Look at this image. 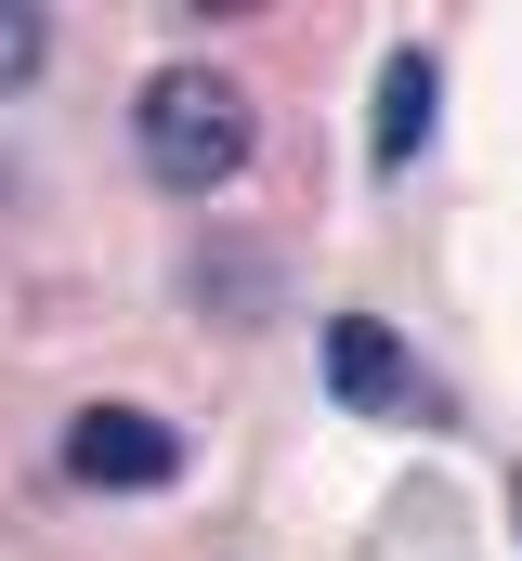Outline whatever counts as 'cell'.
Listing matches in <instances>:
<instances>
[{"mask_svg":"<svg viewBox=\"0 0 522 561\" xmlns=\"http://www.w3.org/2000/svg\"><path fill=\"white\" fill-rule=\"evenodd\" d=\"M249 144H261V105H249V79L209 66V53H183V66H157L130 92V157H144L157 196H223L249 170Z\"/></svg>","mask_w":522,"mask_h":561,"instance_id":"1","label":"cell"},{"mask_svg":"<svg viewBox=\"0 0 522 561\" xmlns=\"http://www.w3.org/2000/svg\"><path fill=\"white\" fill-rule=\"evenodd\" d=\"M66 470L92 496H157V483H183V431L157 405H79L66 419Z\"/></svg>","mask_w":522,"mask_h":561,"instance_id":"2","label":"cell"},{"mask_svg":"<svg viewBox=\"0 0 522 561\" xmlns=\"http://www.w3.org/2000/svg\"><path fill=\"white\" fill-rule=\"evenodd\" d=\"M327 392H340L353 419H379V405H405V392H418L379 313H327Z\"/></svg>","mask_w":522,"mask_h":561,"instance_id":"3","label":"cell"},{"mask_svg":"<svg viewBox=\"0 0 522 561\" xmlns=\"http://www.w3.org/2000/svg\"><path fill=\"white\" fill-rule=\"evenodd\" d=\"M431 105H444L431 53H392V66H379V131H366V157H379V170H405V157L431 144Z\"/></svg>","mask_w":522,"mask_h":561,"instance_id":"4","label":"cell"},{"mask_svg":"<svg viewBox=\"0 0 522 561\" xmlns=\"http://www.w3.org/2000/svg\"><path fill=\"white\" fill-rule=\"evenodd\" d=\"M39 53H53V26H39L26 0H0V92H26V79H39Z\"/></svg>","mask_w":522,"mask_h":561,"instance_id":"5","label":"cell"},{"mask_svg":"<svg viewBox=\"0 0 522 561\" xmlns=\"http://www.w3.org/2000/svg\"><path fill=\"white\" fill-rule=\"evenodd\" d=\"M510 523H522V483H510Z\"/></svg>","mask_w":522,"mask_h":561,"instance_id":"6","label":"cell"}]
</instances>
